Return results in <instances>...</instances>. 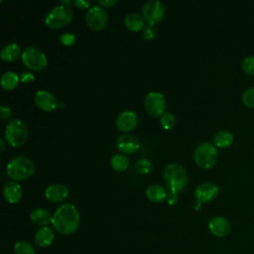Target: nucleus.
I'll return each mask as SVG.
<instances>
[{"instance_id":"f257e3e1","label":"nucleus","mask_w":254,"mask_h":254,"mask_svg":"<svg viewBox=\"0 0 254 254\" xmlns=\"http://www.w3.org/2000/svg\"><path fill=\"white\" fill-rule=\"evenodd\" d=\"M80 222V215L75 205L72 203H64L60 205L53 214L52 225L57 232L63 235L74 233Z\"/></svg>"},{"instance_id":"f03ea898","label":"nucleus","mask_w":254,"mask_h":254,"mask_svg":"<svg viewBox=\"0 0 254 254\" xmlns=\"http://www.w3.org/2000/svg\"><path fill=\"white\" fill-rule=\"evenodd\" d=\"M163 175L165 184L170 192L179 193L188 185V173L186 169L178 163L167 165Z\"/></svg>"},{"instance_id":"7ed1b4c3","label":"nucleus","mask_w":254,"mask_h":254,"mask_svg":"<svg viewBox=\"0 0 254 254\" xmlns=\"http://www.w3.org/2000/svg\"><path fill=\"white\" fill-rule=\"evenodd\" d=\"M35 173L33 162L24 156H17L9 161L6 166V174L15 181H24L32 177Z\"/></svg>"},{"instance_id":"20e7f679","label":"nucleus","mask_w":254,"mask_h":254,"mask_svg":"<svg viewBox=\"0 0 254 254\" xmlns=\"http://www.w3.org/2000/svg\"><path fill=\"white\" fill-rule=\"evenodd\" d=\"M218 153L216 147L209 142H202L193 151V161L201 169L212 168L217 161Z\"/></svg>"},{"instance_id":"39448f33","label":"nucleus","mask_w":254,"mask_h":254,"mask_svg":"<svg viewBox=\"0 0 254 254\" xmlns=\"http://www.w3.org/2000/svg\"><path fill=\"white\" fill-rule=\"evenodd\" d=\"M28 137V129L25 123L18 119H11L5 128V139L12 147H21Z\"/></svg>"},{"instance_id":"423d86ee","label":"nucleus","mask_w":254,"mask_h":254,"mask_svg":"<svg viewBox=\"0 0 254 254\" xmlns=\"http://www.w3.org/2000/svg\"><path fill=\"white\" fill-rule=\"evenodd\" d=\"M72 20V11L68 6L59 5L52 8L45 18V24L51 29H60Z\"/></svg>"},{"instance_id":"0eeeda50","label":"nucleus","mask_w":254,"mask_h":254,"mask_svg":"<svg viewBox=\"0 0 254 254\" xmlns=\"http://www.w3.org/2000/svg\"><path fill=\"white\" fill-rule=\"evenodd\" d=\"M22 62L25 66L34 70L41 71L48 65V59L46 55L36 47H27L21 55Z\"/></svg>"},{"instance_id":"6e6552de","label":"nucleus","mask_w":254,"mask_h":254,"mask_svg":"<svg viewBox=\"0 0 254 254\" xmlns=\"http://www.w3.org/2000/svg\"><path fill=\"white\" fill-rule=\"evenodd\" d=\"M144 107L152 117L162 116L166 111V98L162 92L151 91L144 99Z\"/></svg>"},{"instance_id":"1a4fd4ad","label":"nucleus","mask_w":254,"mask_h":254,"mask_svg":"<svg viewBox=\"0 0 254 254\" xmlns=\"http://www.w3.org/2000/svg\"><path fill=\"white\" fill-rule=\"evenodd\" d=\"M142 14L144 20L150 26L161 22L165 16V7L161 1L148 0L142 6Z\"/></svg>"},{"instance_id":"9d476101","label":"nucleus","mask_w":254,"mask_h":254,"mask_svg":"<svg viewBox=\"0 0 254 254\" xmlns=\"http://www.w3.org/2000/svg\"><path fill=\"white\" fill-rule=\"evenodd\" d=\"M86 25L93 31H101L108 22V15L103 7L98 5L91 6L85 14Z\"/></svg>"},{"instance_id":"9b49d317","label":"nucleus","mask_w":254,"mask_h":254,"mask_svg":"<svg viewBox=\"0 0 254 254\" xmlns=\"http://www.w3.org/2000/svg\"><path fill=\"white\" fill-rule=\"evenodd\" d=\"M219 192V188L211 182H204L198 185L194 190V198L196 203L195 209H198L201 203H207L216 198Z\"/></svg>"},{"instance_id":"f8f14e48","label":"nucleus","mask_w":254,"mask_h":254,"mask_svg":"<svg viewBox=\"0 0 254 254\" xmlns=\"http://www.w3.org/2000/svg\"><path fill=\"white\" fill-rule=\"evenodd\" d=\"M34 100L36 105L46 112H52L59 106L56 96L46 89L38 90L34 95Z\"/></svg>"},{"instance_id":"ddd939ff","label":"nucleus","mask_w":254,"mask_h":254,"mask_svg":"<svg viewBox=\"0 0 254 254\" xmlns=\"http://www.w3.org/2000/svg\"><path fill=\"white\" fill-rule=\"evenodd\" d=\"M138 116L132 110H124L116 118V126L122 132H129L136 128Z\"/></svg>"},{"instance_id":"4468645a","label":"nucleus","mask_w":254,"mask_h":254,"mask_svg":"<svg viewBox=\"0 0 254 254\" xmlns=\"http://www.w3.org/2000/svg\"><path fill=\"white\" fill-rule=\"evenodd\" d=\"M208 230L216 237H225L229 234L231 226L225 217L214 216L208 221Z\"/></svg>"},{"instance_id":"2eb2a0df","label":"nucleus","mask_w":254,"mask_h":254,"mask_svg":"<svg viewBox=\"0 0 254 254\" xmlns=\"http://www.w3.org/2000/svg\"><path fill=\"white\" fill-rule=\"evenodd\" d=\"M116 146L119 151L126 154H133L140 148V141L137 137L131 134H122L116 140Z\"/></svg>"},{"instance_id":"dca6fc26","label":"nucleus","mask_w":254,"mask_h":254,"mask_svg":"<svg viewBox=\"0 0 254 254\" xmlns=\"http://www.w3.org/2000/svg\"><path fill=\"white\" fill-rule=\"evenodd\" d=\"M45 196L51 202H61L68 196V189L64 184H52L46 188Z\"/></svg>"},{"instance_id":"f3484780","label":"nucleus","mask_w":254,"mask_h":254,"mask_svg":"<svg viewBox=\"0 0 254 254\" xmlns=\"http://www.w3.org/2000/svg\"><path fill=\"white\" fill-rule=\"evenodd\" d=\"M3 194L8 202L17 203L23 196V190L18 183L8 182L3 187Z\"/></svg>"},{"instance_id":"a211bd4d","label":"nucleus","mask_w":254,"mask_h":254,"mask_svg":"<svg viewBox=\"0 0 254 254\" xmlns=\"http://www.w3.org/2000/svg\"><path fill=\"white\" fill-rule=\"evenodd\" d=\"M30 219L34 224L45 227V226H48L49 223H52L53 215L48 209L38 207L31 212Z\"/></svg>"},{"instance_id":"6ab92c4d","label":"nucleus","mask_w":254,"mask_h":254,"mask_svg":"<svg viewBox=\"0 0 254 254\" xmlns=\"http://www.w3.org/2000/svg\"><path fill=\"white\" fill-rule=\"evenodd\" d=\"M167 195L168 192L166 190V189L158 184H153L151 186H149L146 190V197L155 203L158 202H162L164 200L167 199Z\"/></svg>"},{"instance_id":"aec40b11","label":"nucleus","mask_w":254,"mask_h":254,"mask_svg":"<svg viewBox=\"0 0 254 254\" xmlns=\"http://www.w3.org/2000/svg\"><path fill=\"white\" fill-rule=\"evenodd\" d=\"M54 238H55V232L49 226L41 227L35 234V242L39 247H42V248L50 246Z\"/></svg>"},{"instance_id":"412c9836","label":"nucleus","mask_w":254,"mask_h":254,"mask_svg":"<svg viewBox=\"0 0 254 254\" xmlns=\"http://www.w3.org/2000/svg\"><path fill=\"white\" fill-rule=\"evenodd\" d=\"M22 55L21 53V46L17 43H10L5 45L0 53L1 60L7 63L14 62L18 59V57Z\"/></svg>"},{"instance_id":"4be33fe9","label":"nucleus","mask_w":254,"mask_h":254,"mask_svg":"<svg viewBox=\"0 0 254 254\" xmlns=\"http://www.w3.org/2000/svg\"><path fill=\"white\" fill-rule=\"evenodd\" d=\"M124 26L131 32H138L144 29L145 20L137 13H129L124 18Z\"/></svg>"},{"instance_id":"5701e85b","label":"nucleus","mask_w":254,"mask_h":254,"mask_svg":"<svg viewBox=\"0 0 254 254\" xmlns=\"http://www.w3.org/2000/svg\"><path fill=\"white\" fill-rule=\"evenodd\" d=\"M234 137L231 132L227 130L218 131L213 137V145L218 148H228L232 145Z\"/></svg>"},{"instance_id":"b1692460","label":"nucleus","mask_w":254,"mask_h":254,"mask_svg":"<svg viewBox=\"0 0 254 254\" xmlns=\"http://www.w3.org/2000/svg\"><path fill=\"white\" fill-rule=\"evenodd\" d=\"M19 80V75L16 72L8 70L1 75V86L5 90H12L18 85Z\"/></svg>"},{"instance_id":"393cba45","label":"nucleus","mask_w":254,"mask_h":254,"mask_svg":"<svg viewBox=\"0 0 254 254\" xmlns=\"http://www.w3.org/2000/svg\"><path fill=\"white\" fill-rule=\"evenodd\" d=\"M110 165L116 172H124L129 167V159L124 154H115L110 159Z\"/></svg>"},{"instance_id":"a878e982","label":"nucleus","mask_w":254,"mask_h":254,"mask_svg":"<svg viewBox=\"0 0 254 254\" xmlns=\"http://www.w3.org/2000/svg\"><path fill=\"white\" fill-rule=\"evenodd\" d=\"M14 253L15 254H36V251L30 242L21 240L15 243Z\"/></svg>"},{"instance_id":"bb28decb","label":"nucleus","mask_w":254,"mask_h":254,"mask_svg":"<svg viewBox=\"0 0 254 254\" xmlns=\"http://www.w3.org/2000/svg\"><path fill=\"white\" fill-rule=\"evenodd\" d=\"M153 164L152 162L147 158L139 159L135 164V170L140 175H147L152 171Z\"/></svg>"},{"instance_id":"cd10ccee","label":"nucleus","mask_w":254,"mask_h":254,"mask_svg":"<svg viewBox=\"0 0 254 254\" xmlns=\"http://www.w3.org/2000/svg\"><path fill=\"white\" fill-rule=\"evenodd\" d=\"M242 103L249 108H254V86L246 88L241 96Z\"/></svg>"},{"instance_id":"c85d7f7f","label":"nucleus","mask_w":254,"mask_h":254,"mask_svg":"<svg viewBox=\"0 0 254 254\" xmlns=\"http://www.w3.org/2000/svg\"><path fill=\"white\" fill-rule=\"evenodd\" d=\"M160 124L164 129H172L176 124V117L171 112H165L160 119Z\"/></svg>"},{"instance_id":"c756f323","label":"nucleus","mask_w":254,"mask_h":254,"mask_svg":"<svg viewBox=\"0 0 254 254\" xmlns=\"http://www.w3.org/2000/svg\"><path fill=\"white\" fill-rule=\"evenodd\" d=\"M241 67L245 73L254 75V56L246 57L241 63Z\"/></svg>"},{"instance_id":"7c9ffc66","label":"nucleus","mask_w":254,"mask_h":254,"mask_svg":"<svg viewBox=\"0 0 254 254\" xmlns=\"http://www.w3.org/2000/svg\"><path fill=\"white\" fill-rule=\"evenodd\" d=\"M59 40L64 46H72L76 42V36L72 33H63L60 35Z\"/></svg>"},{"instance_id":"2f4dec72","label":"nucleus","mask_w":254,"mask_h":254,"mask_svg":"<svg viewBox=\"0 0 254 254\" xmlns=\"http://www.w3.org/2000/svg\"><path fill=\"white\" fill-rule=\"evenodd\" d=\"M142 37L146 40V41H152L155 37H156V30L154 28V26H145L142 32Z\"/></svg>"},{"instance_id":"473e14b6","label":"nucleus","mask_w":254,"mask_h":254,"mask_svg":"<svg viewBox=\"0 0 254 254\" xmlns=\"http://www.w3.org/2000/svg\"><path fill=\"white\" fill-rule=\"evenodd\" d=\"M12 115H13V112H12V109L10 107L4 106V105L0 106V116H1L2 120L11 119Z\"/></svg>"},{"instance_id":"72a5a7b5","label":"nucleus","mask_w":254,"mask_h":254,"mask_svg":"<svg viewBox=\"0 0 254 254\" xmlns=\"http://www.w3.org/2000/svg\"><path fill=\"white\" fill-rule=\"evenodd\" d=\"M34 78H35V75L31 71H24L20 75V80L24 83H29L33 81Z\"/></svg>"},{"instance_id":"f704fd0d","label":"nucleus","mask_w":254,"mask_h":254,"mask_svg":"<svg viewBox=\"0 0 254 254\" xmlns=\"http://www.w3.org/2000/svg\"><path fill=\"white\" fill-rule=\"evenodd\" d=\"M73 4L80 9H89L90 7V1H84V0H74Z\"/></svg>"},{"instance_id":"c9c22d12","label":"nucleus","mask_w":254,"mask_h":254,"mask_svg":"<svg viewBox=\"0 0 254 254\" xmlns=\"http://www.w3.org/2000/svg\"><path fill=\"white\" fill-rule=\"evenodd\" d=\"M178 201V193H175V192H170L168 193L167 195V202L170 204V205H173L175 203H177Z\"/></svg>"},{"instance_id":"e433bc0d","label":"nucleus","mask_w":254,"mask_h":254,"mask_svg":"<svg viewBox=\"0 0 254 254\" xmlns=\"http://www.w3.org/2000/svg\"><path fill=\"white\" fill-rule=\"evenodd\" d=\"M98 3L105 8H110L113 5H115L117 1L116 0H98Z\"/></svg>"},{"instance_id":"4c0bfd02","label":"nucleus","mask_w":254,"mask_h":254,"mask_svg":"<svg viewBox=\"0 0 254 254\" xmlns=\"http://www.w3.org/2000/svg\"><path fill=\"white\" fill-rule=\"evenodd\" d=\"M0 152L2 153L3 151H4V149H5V146H6V142H5V140L2 138V139H0Z\"/></svg>"},{"instance_id":"58836bf2","label":"nucleus","mask_w":254,"mask_h":254,"mask_svg":"<svg viewBox=\"0 0 254 254\" xmlns=\"http://www.w3.org/2000/svg\"><path fill=\"white\" fill-rule=\"evenodd\" d=\"M61 3H62V5H65V6H67L68 4H70V3H71V1H70V0H62V1H61Z\"/></svg>"},{"instance_id":"ea45409f","label":"nucleus","mask_w":254,"mask_h":254,"mask_svg":"<svg viewBox=\"0 0 254 254\" xmlns=\"http://www.w3.org/2000/svg\"><path fill=\"white\" fill-rule=\"evenodd\" d=\"M63 103H64V102H59V106H60V107H63V106L64 105V104H63Z\"/></svg>"}]
</instances>
